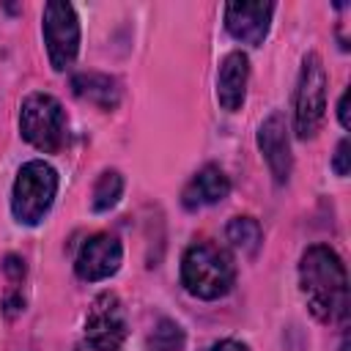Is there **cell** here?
<instances>
[{
    "label": "cell",
    "instance_id": "cell-1",
    "mask_svg": "<svg viewBox=\"0 0 351 351\" xmlns=\"http://www.w3.org/2000/svg\"><path fill=\"white\" fill-rule=\"evenodd\" d=\"M299 288L307 310L324 324H343L348 315V271L329 244H313L299 261Z\"/></svg>",
    "mask_w": 351,
    "mask_h": 351
},
{
    "label": "cell",
    "instance_id": "cell-2",
    "mask_svg": "<svg viewBox=\"0 0 351 351\" xmlns=\"http://www.w3.org/2000/svg\"><path fill=\"white\" fill-rule=\"evenodd\" d=\"M236 266L228 250L211 241H195L181 258V282L197 299H219L233 288Z\"/></svg>",
    "mask_w": 351,
    "mask_h": 351
},
{
    "label": "cell",
    "instance_id": "cell-3",
    "mask_svg": "<svg viewBox=\"0 0 351 351\" xmlns=\"http://www.w3.org/2000/svg\"><path fill=\"white\" fill-rule=\"evenodd\" d=\"M58 195V173L44 159H30L19 167L11 189V211L19 225H38Z\"/></svg>",
    "mask_w": 351,
    "mask_h": 351
},
{
    "label": "cell",
    "instance_id": "cell-4",
    "mask_svg": "<svg viewBox=\"0 0 351 351\" xmlns=\"http://www.w3.org/2000/svg\"><path fill=\"white\" fill-rule=\"evenodd\" d=\"M66 112L49 93H30L19 107V134L41 154H58L66 143Z\"/></svg>",
    "mask_w": 351,
    "mask_h": 351
},
{
    "label": "cell",
    "instance_id": "cell-5",
    "mask_svg": "<svg viewBox=\"0 0 351 351\" xmlns=\"http://www.w3.org/2000/svg\"><path fill=\"white\" fill-rule=\"evenodd\" d=\"M326 115V69L318 52H307L302 60L296 99H293V129L296 137H313Z\"/></svg>",
    "mask_w": 351,
    "mask_h": 351
},
{
    "label": "cell",
    "instance_id": "cell-6",
    "mask_svg": "<svg viewBox=\"0 0 351 351\" xmlns=\"http://www.w3.org/2000/svg\"><path fill=\"white\" fill-rule=\"evenodd\" d=\"M41 33L55 71H66L80 52V16L71 3L52 0L41 14Z\"/></svg>",
    "mask_w": 351,
    "mask_h": 351
},
{
    "label": "cell",
    "instance_id": "cell-7",
    "mask_svg": "<svg viewBox=\"0 0 351 351\" xmlns=\"http://www.w3.org/2000/svg\"><path fill=\"white\" fill-rule=\"evenodd\" d=\"M121 261H123L121 241L110 233H96L82 241L77 261H74V271L85 282H99V280L112 277L121 269Z\"/></svg>",
    "mask_w": 351,
    "mask_h": 351
},
{
    "label": "cell",
    "instance_id": "cell-8",
    "mask_svg": "<svg viewBox=\"0 0 351 351\" xmlns=\"http://www.w3.org/2000/svg\"><path fill=\"white\" fill-rule=\"evenodd\" d=\"M274 3H228L225 5V27L228 33L250 47H261L271 27Z\"/></svg>",
    "mask_w": 351,
    "mask_h": 351
},
{
    "label": "cell",
    "instance_id": "cell-9",
    "mask_svg": "<svg viewBox=\"0 0 351 351\" xmlns=\"http://www.w3.org/2000/svg\"><path fill=\"white\" fill-rule=\"evenodd\" d=\"M258 148L274 176L277 184H285L288 176H291V140H288V126H285V118L282 112H269L263 118V123L258 126Z\"/></svg>",
    "mask_w": 351,
    "mask_h": 351
},
{
    "label": "cell",
    "instance_id": "cell-10",
    "mask_svg": "<svg viewBox=\"0 0 351 351\" xmlns=\"http://www.w3.org/2000/svg\"><path fill=\"white\" fill-rule=\"evenodd\" d=\"M247 82H250V58L241 49L228 52L217 71V99L228 112H236L244 104Z\"/></svg>",
    "mask_w": 351,
    "mask_h": 351
},
{
    "label": "cell",
    "instance_id": "cell-11",
    "mask_svg": "<svg viewBox=\"0 0 351 351\" xmlns=\"http://www.w3.org/2000/svg\"><path fill=\"white\" fill-rule=\"evenodd\" d=\"M228 195H230V178L225 176V170L217 165H206L184 186L181 203H184V208L197 211V208H206V206L225 200Z\"/></svg>",
    "mask_w": 351,
    "mask_h": 351
},
{
    "label": "cell",
    "instance_id": "cell-12",
    "mask_svg": "<svg viewBox=\"0 0 351 351\" xmlns=\"http://www.w3.org/2000/svg\"><path fill=\"white\" fill-rule=\"evenodd\" d=\"M85 335L112 337V340L123 343V337H126V310H123L121 299L112 291H104L90 302V310L85 315Z\"/></svg>",
    "mask_w": 351,
    "mask_h": 351
},
{
    "label": "cell",
    "instance_id": "cell-13",
    "mask_svg": "<svg viewBox=\"0 0 351 351\" xmlns=\"http://www.w3.org/2000/svg\"><path fill=\"white\" fill-rule=\"evenodd\" d=\"M71 90L77 99L96 104L99 110H115L121 101V85L110 74L99 71H80L71 77Z\"/></svg>",
    "mask_w": 351,
    "mask_h": 351
},
{
    "label": "cell",
    "instance_id": "cell-14",
    "mask_svg": "<svg viewBox=\"0 0 351 351\" xmlns=\"http://www.w3.org/2000/svg\"><path fill=\"white\" fill-rule=\"evenodd\" d=\"M228 241L241 250L244 255H255L263 244V230H261V222L255 217H233L228 222Z\"/></svg>",
    "mask_w": 351,
    "mask_h": 351
},
{
    "label": "cell",
    "instance_id": "cell-15",
    "mask_svg": "<svg viewBox=\"0 0 351 351\" xmlns=\"http://www.w3.org/2000/svg\"><path fill=\"white\" fill-rule=\"evenodd\" d=\"M123 195V176L118 170H104L96 184H93V195H90V206L93 211H110Z\"/></svg>",
    "mask_w": 351,
    "mask_h": 351
},
{
    "label": "cell",
    "instance_id": "cell-16",
    "mask_svg": "<svg viewBox=\"0 0 351 351\" xmlns=\"http://www.w3.org/2000/svg\"><path fill=\"white\" fill-rule=\"evenodd\" d=\"M184 346L186 335L173 318H162L145 340V351H184Z\"/></svg>",
    "mask_w": 351,
    "mask_h": 351
},
{
    "label": "cell",
    "instance_id": "cell-17",
    "mask_svg": "<svg viewBox=\"0 0 351 351\" xmlns=\"http://www.w3.org/2000/svg\"><path fill=\"white\" fill-rule=\"evenodd\" d=\"M74 351H121V340H112V337H96V335H85Z\"/></svg>",
    "mask_w": 351,
    "mask_h": 351
},
{
    "label": "cell",
    "instance_id": "cell-18",
    "mask_svg": "<svg viewBox=\"0 0 351 351\" xmlns=\"http://www.w3.org/2000/svg\"><path fill=\"white\" fill-rule=\"evenodd\" d=\"M348 140H340L337 143V151H335V159H332V170L337 176H348V162H351V154H348Z\"/></svg>",
    "mask_w": 351,
    "mask_h": 351
},
{
    "label": "cell",
    "instance_id": "cell-19",
    "mask_svg": "<svg viewBox=\"0 0 351 351\" xmlns=\"http://www.w3.org/2000/svg\"><path fill=\"white\" fill-rule=\"evenodd\" d=\"M206 351H250V348L239 340H219V343H211Z\"/></svg>",
    "mask_w": 351,
    "mask_h": 351
},
{
    "label": "cell",
    "instance_id": "cell-20",
    "mask_svg": "<svg viewBox=\"0 0 351 351\" xmlns=\"http://www.w3.org/2000/svg\"><path fill=\"white\" fill-rule=\"evenodd\" d=\"M337 118H340V126L348 129V90L340 96V104H337Z\"/></svg>",
    "mask_w": 351,
    "mask_h": 351
}]
</instances>
